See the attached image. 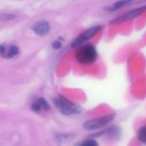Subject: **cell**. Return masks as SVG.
I'll use <instances>...</instances> for the list:
<instances>
[{
  "mask_svg": "<svg viewBox=\"0 0 146 146\" xmlns=\"http://www.w3.org/2000/svg\"><path fill=\"white\" fill-rule=\"evenodd\" d=\"M77 61L84 65H89L95 62L98 57L96 48L92 44H86L79 48L76 51Z\"/></svg>",
  "mask_w": 146,
  "mask_h": 146,
  "instance_id": "cell-1",
  "label": "cell"
},
{
  "mask_svg": "<svg viewBox=\"0 0 146 146\" xmlns=\"http://www.w3.org/2000/svg\"><path fill=\"white\" fill-rule=\"evenodd\" d=\"M54 104L56 105V107L60 110V111L67 115H70L73 114H78L81 112V109L73 104L72 102L67 100L66 98L62 97H59L54 100Z\"/></svg>",
  "mask_w": 146,
  "mask_h": 146,
  "instance_id": "cell-2",
  "label": "cell"
},
{
  "mask_svg": "<svg viewBox=\"0 0 146 146\" xmlns=\"http://www.w3.org/2000/svg\"><path fill=\"white\" fill-rule=\"evenodd\" d=\"M115 117V114L112 113L99 118H96V119H92L84 123L83 127L86 130H89V131H92V130H97V129H100L104 127H105L106 125H108L111 121H113Z\"/></svg>",
  "mask_w": 146,
  "mask_h": 146,
  "instance_id": "cell-3",
  "label": "cell"
},
{
  "mask_svg": "<svg viewBox=\"0 0 146 146\" xmlns=\"http://www.w3.org/2000/svg\"><path fill=\"white\" fill-rule=\"evenodd\" d=\"M100 29H101L100 26H96V27H92L84 31L82 33H80V36H78L74 40V42L72 43V47H78L80 44H82L83 43L91 39L100 31Z\"/></svg>",
  "mask_w": 146,
  "mask_h": 146,
  "instance_id": "cell-4",
  "label": "cell"
},
{
  "mask_svg": "<svg viewBox=\"0 0 146 146\" xmlns=\"http://www.w3.org/2000/svg\"><path fill=\"white\" fill-rule=\"evenodd\" d=\"M146 11V6H142L140 8H137L133 10H131L129 11L128 13L127 14H124L123 15L115 19L112 22L114 23H119V22H122V21H126L127 20H130V19H133V18H136L138 16H139L140 15H142L144 12Z\"/></svg>",
  "mask_w": 146,
  "mask_h": 146,
  "instance_id": "cell-5",
  "label": "cell"
},
{
  "mask_svg": "<svg viewBox=\"0 0 146 146\" xmlns=\"http://www.w3.org/2000/svg\"><path fill=\"white\" fill-rule=\"evenodd\" d=\"M19 52V49L17 46L13 44L0 45V56L4 58H12L16 56Z\"/></svg>",
  "mask_w": 146,
  "mask_h": 146,
  "instance_id": "cell-6",
  "label": "cell"
},
{
  "mask_svg": "<svg viewBox=\"0 0 146 146\" xmlns=\"http://www.w3.org/2000/svg\"><path fill=\"white\" fill-rule=\"evenodd\" d=\"M33 30L38 35H45L50 31V24L45 21H40L33 26Z\"/></svg>",
  "mask_w": 146,
  "mask_h": 146,
  "instance_id": "cell-7",
  "label": "cell"
},
{
  "mask_svg": "<svg viewBox=\"0 0 146 146\" xmlns=\"http://www.w3.org/2000/svg\"><path fill=\"white\" fill-rule=\"evenodd\" d=\"M32 110L35 112H41L43 110L47 111L50 110V105L44 98H39L32 104Z\"/></svg>",
  "mask_w": 146,
  "mask_h": 146,
  "instance_id": "cell-8",
  "label": "cell"
},
{
  "mask_svg": "<svg viewBox=\"0 0 146 146\" xmlns=\"http://www.w3.org/2000/svg\"><path fill=\"white\" fill-rule=\"evenodd\" d=\"M132 1H118L115 3H113L112 5L109 6L107 8V10L109 11H115V10H118L120 9L121 8H122L124 5H127L128 3H131Z\"/></svg>",
  "mask_w": 146,
  "mask_h": 146,
  "instance_id": "cell-9",
  "label": "cell"
},
{
  "mask_svg": "<svg viewBox=\"0 0 146 146\" xmlns=\"http://www.w3.org/2000/svg\"><path fill=\"white\" fill-rule=\"evenodd\" d=\"M138 139L140 142L146 144V126L141 127L138 133Z\"/></svg>",
  "mask_w": 146,
  "mask_h": 146,
  "instance_id": "cell-10",
  "label": "cell"
},
{
  "mask_svg": "<svg viewBox=\"0 0 146 146\" xmlns=\"http://www.w3.org/2000/svg\"><path fill=\"white\" fill-rule=\"evenodd\" d=\"M80 146H98V142L94 139H86L84 142H82Z\"/></svg>",
  "mask_w": 146,
  "mask_h": 146,
  "instance_id": "cell-11",
  "label": "cell"
},
{
  "mask_svg": "<svg viewBox=\"0 0 146 146\" xmlns=\"http://www.w3.org/2000/svg\"><path fill=\"white\" fill-rule=\"evenodd\" d=\"M119 133H120V129L118 127H113L109 129V133L111 137H117L119 135Z\"/></svg>",
  "mask_w": 146,
  "mask_h": 146,
  "instance_id": "cell-12",
  "label": "cell"
},
{
  "mask_svg": "<svg viewBox=\"0 0 146 146\" xmlns=\"http://www.w3.org/2000/svg\"><path fill=\"white\" fill-rule=\"evenodd\" d=\"M3 21H10V20H12V19H14L15 18V15H11V14H3V15H2V17H1Z\"/></svg>",
  "mask_w": 146,
  "mask_h": 146,
  "instance_id": "cell-13",
  "label": "cell"
},
{
  "mask_svg": "<svg viewBox=\"0 0 146 146\" xmlns=\"http://www.w3.org/2000/svg\"><path fill=\"white\" fill-rule=\"evenodd\" d=\"M61 45H62V44H61V42H59V41H55L54 43H53V47H54V49H59L60 47H61Z\"/></svg>",
  "mask_w": 146,
  "mask_h": 146,
  "instance_id": "cell-14",
  "label": "cell"
}]
</instances>
